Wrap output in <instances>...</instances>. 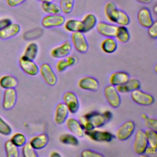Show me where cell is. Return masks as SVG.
I'll return each mask as SVG.
<instances>
[{
  "label": "cell",
  "instance_id": "1",
  "mask_svg": "<svg viewBox=\"0 0 157 157\" xmlns=\"http://www.w3.org/2000/svg\"><path fill=\"white\" fill-rule=\"evenodd\" d=\"M104 14L107 20L119 26H126L130 23L128 15L122 10L117 9L113 2H108L104 6Z\"/></svg>",
  "mask_w": 157,
  "mask_h": 157
},
{
  "label": "cell",
  "instance_id": "2",
  "mask_svg": "<svg viewBox=\"0 0 157 157\" xmlns=\"http://www.w3.org/2000/svg\"><path fill=\"white\" fill-rule=\"evenodd\" d=\"M148 148V142L144 131L139 129L136 131L133 141V150L134 152L139 155L146 152Z\"/></svg>",
  "mask_w": 157,
  "mask_h": 157
},
{
  "label": "cell",
  "instance_id": "3",
  "mask_svg": "<svg viewBox=\"0 0 157 157\" xmlns=\"http://www.w3.org/2000/svg\"><path fill=\"white\" fill-rule=\"evenodd\" d=\"M136 125L133 121L128 120L121 124L116 131L115 137L121 141L128 139L134 132Z\"/></svg>",
  "mask_w": 157,
  "mask_h": 157
},
{
  "label": "cell",
  "instance_id": "4",
  "mask_svg": "<svg viewBox=\"0 0 157 157\" xmlns=\"http://www.w3.org/2000/svg\"><path fill=\"white\" fill-rule=\"evenodd\" d=\"M71 40L72 46H73L78 52L83 53L87 52L88 44L83 33L80 31L72 33Z\"/></svg>",
  "mask_w": 157,
  "mask_h": 157
},
{
  "label": "cell",
  "instance_id": "5",
  "mask_svg": "<svg viewBox=\"0 0 157 157\" xmlns=\"http://www.w3.org/2000/svg\"><path fill=\"white\" fill-rule=\"evenodd\" d=\"M104 94L109 105L113 108H117L121 104V98L115 86L109 85L104 89Z\"/></svg>",
  "mask_w": 157,
  "mask_h": 157
},
{
  "label": "cell",
  "instance_id": "6",
  "mask_svg": "<svg viewBox=\"0 0 157 157\" xmlns=\"http://www.w3.org/2000/svg\"><path fill=\"white\" fill-rule=\"evenodd\" d=\"M131 98L135 103L140 105H150L155 102V98L152 95L139 89L131 91Z\"/></svg>",
  "mask_w": 157,
  "mask_h": 157
},
{
  "label": "cell",
  "instance_id": "7",
  "mask_svg": "<svg viewBox=\"0 0 157 157\" xmlns=\"http://www.w3.org/2000/svg\"><path fill=\"white\" fill-rule=\"evenodd\" d=\"M84 134L92 140L98 142H109L114 138V135L107 131L93 129L89 131H84Z\"/></svg>",
  "mask_w": 157,
  "mask_h": 157
},
{
  "label": "cell",
  "instance_id": "8",
  "mask_svg": "<svg viewBox=\"0 0 157 157\" xmlns=\"http://www.w3.org/2000/svg\"><path fill=\"white\" fill-rule=\"evenodd\" d=\"M39 72L42 78L47 85L53 86L56 83L57 76L49 64H42L39 67Z\"/></svg>",
  "mask_w": 157,
  "mask_h": 157
},
{
  "label": "cell",
  "instance_id": "9",
  "mask_svg": "<svg viewBox=\"0 0 157 157\" xmlns=\"http://www.w3.org/2000/svg\"><path fill=\"white\" fill-rule=\"evenodd\" d=\"M63 102L66 105L69 112L71 114H74L77 112L79 109V101L75 94L71 91L65 92L63 95Z\"/></svg>",
  "mask_w": 157,
  "mask_h": 157
},
{
  "label": "cell",
  "instance_id": "10",
  "mask_svg": "<svg viewBox=\"0 0 157 157\" xmlns=\"http://www.w3.org/2000/svg\"><path fill=\"white\" fill-rule=\"evenodd\" d=\"M18 64L21 69L28 75L35 76L39 73V67L36 63L23 55L20 58Z\"/></svg>",
  "mask_w": 157,
  "mask_h": 157
},
{
  "label": "cell",
  "instance_id": "11",
  "mask_svg": "<svg viewBox=\"0 0 157 157\" xmlns=\"http://www.w3.org/2000/svg\"><path fill=\"white\" fill-rule=\"evenodd\" d=\"M65 21V17L60 13L48 14L42 18L41 25L45 28L59 27L62 26Z\"/></svg>",
  "mask_w": 157,
  "mask_h": 157
},
{
  "label": "cell",
  "instance_id": "12",
  "mask_svg": "<svg viewBox=\"0 0 157 157\" xmlns=\"http://www.w3.org/2000/svg\"><path fill=\"white\" fill-rule=\"evenodd\" d=\"M97 32L105 37H115L118 26L104 21L97 22L96 25Z\"/></svg>",
  "mask_w": 157,
  "mask_h": 157
},
{
  "label": "cell",
  "instance_id": "13",
  "mask_svg": "<svg viewBox=\"0 0 157 157\" xmlns=\"http://www.w3.org/2000/svg\"><path fill=\"white\" fill-rule=\"evenodd\" d=\"M72 48L71 41L66 40L61 45L53 48L50 51V55L54 58H62L68 56Z\"/></svg>",
  "mask_w": 157,
  "mask_h": 157
},
{
  "label": "cell",
  "instance_id": "14",
  "mask_svg": "<svg viewBox=\"0 0 157 157\" xmlns=\"http://www.w3.org/2000/svg\"><path fill=\"white\" fill-rule=\"evenodd\" d=\"M17 91L14 88L5 89L3 93L2 107L6 110L12 109L17 101Z\"/></svg>",
  "mask_w": 157,
  "mask_h": 157
},
{
  "label": "cell",
  "instance_id": "15",
  "mask_svg": "<svg viewBox=\"0 0 157 157\" xmlns=\"http://www.w3.org/2000/svg\"><path fill=\"white\" fill-rule=\"evenodd\" d=\"M137 19L139 25L145 28H147L154 21L150 10L145 7L139 10L137 14Z\"/></svg>",
  "mask_w": 157,
  "mask_h": 157
},
{
  "label": "cell",
  "instance_id": "16",
  "mask_svg": "<svg viewBox=\"0 0 157 157\" xmlns=\"http://www.w3.org/2000/svg\"><path fill=\"white\" fill-rule=\"evenodd\" d=\"M64 123L67 129L77 137H82L83 136L84 130L78 120L72 117H67Z\"/></svg>",
  "mask_w": 157,
  "mask_h": 157
},
{
  "label": "cell",
  "instance_id": "17",
  "mask_svg": "<svg viewBox=\"0 0 157 157\" xmlns=\"http://www.w3.org/2000/svg\"><path fill=\"white\" fill-rule=\"evenodd\" d=\"M78 86L83 90L96 91L99 88V82L96 78L91 76L81 78L78 82Z\"/></svg>",
  "mask_w": 157,
  "mask_h": 157
},
{
  "label": "cell",
  "instance_id": "18",
  "mask_svg": "<svg viewBox=\"0 0 157 157\" xmlns=\"http://www.w3.org/2000/svg\"><path fill=\"white\" fill-rule=\"evenodd\" d=\"M69 110L63 102L58 103L55 109L54 121L57 124H63L68 117Z\"/></svg>",
  "mask_w": 157,
  "mask_h": 157
},
{
  "label": "cell",
  "instance_id": "19",
  "mask_svg": "<svg viewBox=\"0 0 157 157\" xmlns=\"http://www.w3.org/2000/svg\"><path fill=\"white\" fill-rule=\"evenodd\" d=\"M115 88L119 93H131L140 88V82L137 78H129L126 83L116 86Z\"/></svg>",
  "mask_w": 157,
  "mask_h": 157
},
{
  "label": "cell",
  "instance_id": "20",
  "mask_svg": "<svg viewBox=\"0 0 157 157\" xmlns=\"http://www.w3.org/2000/svg\"><path fill=\"white\" fill-rule=\"evenodd\" d=\"M20 26L17 23H11L0 31V39H8L17 36L20 31Z\"/></svg>",
  "mask_w": 157,
  "mask_h": 157
},
{
  "label": "cell",
  "instance_id": "21",
  "mask_svg": "<svg viewBox=\"0 0 157 157\" xmlns=\"http://www.w3.org/2000/svg\"><path fill=\"white\" fill-rule=\"evenodd\" d=\"M130 78L129 75L124 71H117L112 73L109 79L110 85L114 86L124 84Z\"/></svg>",
  "mask_w": 157,
  "mask_h": 157
},
{
  "label": "cell",
  "instance_id": "22",
  "mask_svg": "<svg viewBox=\"0 0 157 157\" xmlns=\"http://www.w3.org/2000/svg\"><path fill=\"white\" fill-rule=\"evenodd\" d=\"M48 140V135L45 133H41L33 137L29 143L35 150H41L45 147Z\"/></svg>",
  "mask_w": 157,
  "mask_h": 157
},
{
  "label": "cell",
  "instance_id": "23",
  "mask_svg": "<svg viewBox=\"0 0 157 157\" xmlns=\"http://www.w3.org/2000/svg\"><path fill=\"white\" fill-rule=\"evenodd\" d=\"M84 116L89 120L94 128H101L106 123L102 114L98 112H91L86 113Z\"/></svg>",
  "mask_w": 157,
  "mask_h": 157
},
{
  "label": "cell",
  "instance_id": "24",
  "mask_svg": "<svg viewBox=\"0 0 157 157\" xmlns=\"http://www.w3.org/2000/svg\"><path fill=\"white\" fill-rule=\"evenodd\" d=\"M56 64V69L58 72L64 71L67 67L74 65L77 61V58L75 56H67L59 58Z\"/></svg>",
  "mask_w": 157,
  "mask_h": 157
},
{
  "label": "cell",
  "instance_id": "25",
  "mask_svg": "<svg viewBox=\"0 0 157 157\" xmlns=\"http://www.w3.org/2000/svg\"><path fill=\"white\" fill-rule=\"evenodd\" d=\"M101 50L107 54L113 53L118 47V44L114 37H105L100 45Z\"/></svg>",
  "mask_w": 157,
  "mask_h": 157
},
{
  "label": "cell",
  "instance_id": "26",
  "mask_svg": "<svg viewBox=\"0 0 157 157\" xmlns=\"http://www.w3.org/2000/svg\"><path fill=\"white\" fill-rule=\"evenodd\" d=\"M64 28L68 32H83V26L82 21L77 19H69L64 21Z\"/></svg>",
  "mask_w": 157,
  "mask_h": 157
},
{
  "label": "cell",
  "instance_id": "27",
  "mask_svg": "<svg viewBox=\"0 0 157 157\" xmlns=\"http://www.w3.org/2000/svg\"><path fill=\"white\" fill-rule=\"evenodd\" d=\"M82 23L83 26L82 33H87L92 30L96 26L97 18L94 14L88 13L82 18Z\"/></svg>",
  "mask_w": 157,
  "mask_h": 157
},
{
  "label": "cell",
  "instance_id": "28",
  "mask_svg": "<svg viewBox=\"0 0 157 157\" xmlns=\"http://www.w3.org/2000/svg\"><path fill=\"white\" fill-rule=\"evenodd\" d=\"M42 10L47 14H59L61 13V9L56 3L53 2H42L40 5Z\"/></svg>",
  "mask_w": 157,
  "mask_h": 157
},
{
  "label": "cell",
  "instance_id": "29",
  "mask_svg": "<svg viewBox=\"0 0 157 157\" xmlns=\"http://www.w3.org/2000/svg\"><path fill=\"white\" fill-rule=\"evenodd\" d=\"M18 82L15 77L9 75H4L0 78V86L3 89L15 88Z\"/></svg>",
  "mask_w": 157,
  "mask_h": 157
},
{
  "label": "cell",
  "instance_id": "30",
  "mask_svg": "<svg viewBox=\"0 0 157 157\" xmlns=\"http://www.w3.org/2000/svg\"><path fill=\"white\" fill-rule=\"evenodd\" d=\"M116 39L121 43H126L130 39V34L128 28L124 26H118L115 34Z\"/></svg>",
  "mask_w": 157,
  "mask_h": 157
},
{
  "label": "cell",
  "instance_id": "31",
  "mask_svg": "<svg viewBox=\"0 0 157 157\" xmlns=\"http://www.w3.org/2000/svg\"><path fill=\"white\" fill-rule=\"evenodd\" d=\"M37 53L38 46L37 44L35 42H30L26 47L23 56L29 59L34 60L36 58Z\"/></svg>",
  "mask_w": 157,
  "mask_h": 157
},
{
  "label": "cell",
  "instance_id": "32",
  "mask_svg": "<svg viewBox=\"0 0 157 157\" xmlns=\"http://www.w3.org/2000/svg\"><path fill=\"white\" fill-rule=\"evenodd\" d=\"M145 134L148 142V146L153 150H156L157 147V133L156 131L147 129L145 131Z\"/></svg>",
  "mask_w": 157,
  "mask_h": 157
},
{
  "label": "cell",
  "instance_id": "33",
  "mask_svg": "<svg viewBox=\"0 0 157 157\" xmlns=\"http://www.w3.org/2000/svg\"><path fill=\"white\" fill-rule=\"evenodd\" d=\"M4 149L7 157H18L19 155L18 147L14 145L10 139L5 142Z\"/></svg>",
  "mask_w": 157,
  "mask_h": 157
},
{
  "label": "cell",
  "instance_id": "34",
  "mask_svg": "<svg viewBox=\"0 0 157 157\" xmlns=\"http://www.w3.org/2000/svg\"><path fill=\"white\" fill-rule=\"evenodd\" d=\"M59 140L63 144L70 145L72 146H77L79 144V141L77 137L72 134H71L66 133L61 134L59 137Z\"/></svg>",
  "mask_w": 157,
  "mask_h": 157
},
{
  "label": "cell",
  "instance_id": "35",
  "mask_svg": "<svg viewBox=\"0 0 157 157\" xmlns=\"http://www.w3.org/2000/svg\"><path fill=\"white\" fill-rule=\"evenodd\" d=\"M10 140L14 145L18 147H21L27 142L26 136L21 132H17L13 134Z\"/></svg>",
  "mask_w": 157,
  "mask_h": 157
},
{
  "label": "cell",
  "instance_id": "36",
  "mask_svg": "<svg viewBox=\"0 0 157 157\" xmlns=\"http://www.w3.org/2000/svg\"><path fill=\"white\" fill-rule=\"evenodd\" d=\"M74 0H59V6L61 12L64 14L71 13L74 8Z\"/></svg>",
  "mask_w": 157,
  "mask_h": 157
},
{
  "label": "cell",
  "instance_id": "37",
  "mask_svg": "<svg viewBox=\"0 0 157 157\" xmlns=\"http://www.w3.org/2000/svg\"><path fill=\"white\" fill-rule=\"evenodd\" d=\"M22 147V155L24 157H37L36 150L30 145L29 142H26Z\"/></svg>",
  "mask_w": 157,
  "mask_h": 157
},
{
  "label": "cell",
  "instance_id": "38",
  "mask_svg": "<svg viewBox=\"0 0 157 157\" xmlns=\"http://www.w3.org/2000/svg\"><path fill=\"white\" fill-rule=\"evenodd\" d=\"M12 133L11 126L0 117V134L2 136H9Z\"/></svg>",
  "mask_w": 157,
  "mask_h": 157
},
{
  "label": "cell",
  "instance_id": "39",
  "mask_svg": "<svg viewBox=\"0 0 157 157\" xmlns=\"http://www.w3.org/2000/svg\"><path fill=\"white\" fill-rule=\"evenodd\" d=\"M78 121L84 131H89V130L94 129L93 126L91 124L89 120L84 115L80 117L78 119Z\"/></svg>",
  "mask_w": 157,
  "mask_h": 157
},
{
  "label": "cell",
  "instance_id": "40",
  "mask_svg": "<svg viewBox=\"0 0 157 157\" xmlns=\"http://www.w3.org/2000/svg\"><path fill=\"white\" fill-rule=\"evenodd\" d=\"M147 33L148 36L153 39L157 37V21H154L153 23L147 28Z\"/></svg>",
  "mask_w": 157,
  "mask_h": 157
},
{
  "label": "cell",
  "instance_id": "41",
  "mask_svg": "<svg viewBox=\"0 0 157 157\" xmlns=\"http://www.w3.org/2000/svg\"><path fill=\"white\" fill-rule=\"evenodd\" d=\"M81 156L82 157H102L104 156V155L97 151L89 150V149H85L81 152Z\"/></svg>",
  "mask_w": 157,
  "mask_h": 157
},
{
  "label": "cell",
  "instance_id": "42",
  "mask_svg": "<svg viewBox=\"0 0 157 157\" xmlns=\"http://www.w3.org/2000/svg\"><path fill=\"white\" fill-rule=\"evenodd\" d=\"M145 125L148 129L156 131L157 120L156 118L148 117L147 119L145 120Z\"/></svg>",
  "mask_w": 157,
  "mask_h": 157
},
{
  "label": "cell",
  "instance_id": "43",
  "mask_svg": "<svg viewBox=\"0 0 157 157\" xmlns=\"http://www.w3.org/2000/svg\"><path fill=\"white\" fill-rule=\"evenodd\" d=\"M26 0H6V3L7 6L9 7H15L17 6L23 2H24Z\"/></svg>",
  "mask_w": 157,
  "mask_h": 157
},
{
  "label": "cell",
  "instance_id": "44",
  "mask_svg": "<svg viewBox=\"0 0 157 157\" xmlns=\"http://www.w3.org/2000/svg\"><path fill=\"white\" fill-rule=\"evenodd\" d=\"M12 23L10 19L6 18H2L0 19V31L4 29L5 27L8 26L9 24Z\"/></svg>",
  "mask_w": 157,
  "mask_h": 157
},
{
  "label": "cell",
  "instance_id": "45",
  "mask_svg": "<svg viewBox=\"0 0 157 157\" xmlns=\"http://www.w3.org/2000/svg\"><path fill=\"white\" fill-rule=\"evenodd\" d=\"M102 115H103V117H104L106 122L109 121L113 117V115H112V112L110 110H105L103 113H102Z\"/></svg>",
  "mask_w": 157,
  "mask_h": 157
},
{
  "label": "cell",
  "instance_id": "46",
  "mask_svg": "<svg viewBox=\"0 0 157 157\" xmlns=\"http://www.w3.org/2000/svg\"><path fill=\"white\" fill-rule=\"evenodd\" d=\"M50 156H51V157H59V156H61V155L58 151H52L50 153Z\"/></svg>",
  "mask_w": 157,
  "mask_h": 157
},
{
  "label": "cell",
  "instance_id": "47",
  "mask_svg": "<svg viewBox=\"0 0 157 157\" xmlns=\"http://www.w3.org/2000/svg\"><path fill=\"white\" fill-rule=\"evenodd\" d=\"M136 1L142 4H149L152 1V0H136Z\"/></svg>",
  "mask_w": 157,
  "mask_h": 157
},
{
  "label": "cell",
  "instance_id": "48",
  "mask_svg": "<svg viewBox=\"0 0 157 157\" xmlns=\"http://www.w3.org/2000/svg\"><path fill=\"white\" fill-rule=\"evenodd\" d=\"M38 1L42 2H53L54 0H37Z\"/></svg>",
  "mask_w": 157,
  "mask_h": 157
},
{
  "label": "cell",
  "instance_id": "49",
  "mask_svg": "<svg viewBox=\"0 0 157 157\" xmlns=\"http://www.w3.org/2000/svg\"><path fill=\"white\" fill-rule=\"evenodd\" d=\"M141 117H142V119H144V120H145L147 119L148 117V115H146V114H142V115H141Z\"/></svg>",
  "mask_w": 157,
  "mask_h": 157
},
{
  "label": "cell",
  "instance_id": "50",
  "mask_svg": "<svg viewBox=\"0 0 157 157\" xmlns=\"http://www.w3.org/2000/svg\"><path fill=\"white\" fill-rule=\"evenodd\" d=\"M153 12L155 13V14L157 13V6L155 4V6L153 7Z\"/></svg>",
  "mask_w": 157,
  "mask_h": 157
}]
</instances>
